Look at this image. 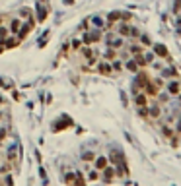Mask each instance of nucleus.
<instances>
[{"instance_id":"f704fd0d","label":"nucleus","mask_w":181,"mask_h":186,"mask_svg":"<svg viewBox=\"0 0 181 186\" xmlns=\"http://www.w3.org/2000/svg\"><path fill=\"white\" fill-rule=\"evenodd\" d=\"M0 103H2V97H0Z\"/></svg>"},{"instance_id":"20e7f679","label":"nucleus","mask_w":181,"mask_h":186,"mask_svg":"<svg viewBox=\"0 0 181 186\" xmlns=\"http://www.w3.org/2000/svg\"><path fill=\"white\" fill-rule=\"evenodd\" d=\"M152 49H154V54L160 58H169V52L168 49H166V45H162V43H152Z\"/></svg>"},{"instance_id":"393cba45","label":"nucleus","mask_w":181,"mask_h":186,"mask_svg":"<svg viewBox=\"0 0 181 186\" xmlns=\"http://www.w3.org/2000/svg\"><path fill=\"white\" fill-rule=\"evenodd\" d=\"M47 18V10L45 8H39V21H43Z\"/></svg>"},{"instance_id":"473e14b6","label":"nucleus","mask_w":181,"mask_h":186,"mask_svg":"<svg viewBox=\"0 0 181 186\" xmlns=\"http://www.w3.org/2000/svg\"><path fill=\"white\" fill-rule=\"evenodd\" d=\"M177 25H179V29H181V18H177Z\"/></svg>"},{"instance_id":"dca6fc26","label":"nucleus","mask_w":181,"mask_h":186,"mask_svg":"<svg viewBox=\"0 0 181 186\" xmlns=\"http://www.w3.org/2000/svg\"><path fill=\"white\" fill-rule=\"evenodd\" d=\"M19 25H21V19H12V21H10V29H8V31H12V33H18V29H19Z\"/></svg>"},{"instance_id":"f03ea898","label":"nucleus","mask_w":181,"mask_h":186,"mask_svg":"<svg viewBox=\"0 0 181 186\" xmlns=\"http://www.w3.org/2000/svg\"><path fill=\"white\" fill-rule=\"evenodd\" d=\"M119 33H121V37H138L140 33H138V29L132 25H129V23H123V25H119Z\"/></svg>"},{"instance_id":"a211bd4d","label":"nucleus","mask_w":181,"mask_h":186,"mask_svg":"<svg viewBox=\"0 0 181 186\" xmlns=\"http://www.w3.org/2000/svg\"><path fill=\"white\" fill-rule=\"evenodd\" d=\"M90 19H92V23H94V25H96L97 29H101V27L105 25V21H103L101 18H99V16H94V18H90Z\"/></svg>"},{"instance_id":"6ab92c4d","label":"nucleus","mask_w":181,"mask_h":186,"mask_svg":"<svg viewBox=\"0 0 181 186\" xmlns=\"http://www.w3.org/2000/svg\"><path fill=\"white\" fill-rule=\"evenodd\" d=\"M138 39H140V45L142 47H152V41H150L148 35H138Z\"/></svg>"},{"instance_id":"1a4fd4ad","label":"nucleus","mask_w":181,"mask_h":186,"mask_svg":"<svg viewBox=\"0 0 181 186\" xmlns=\"http://www.w3.org/2000/svg\"><path fill=\"white\" fill-rule=\"evenodd\" d=\"M31 27H33V21H29V23H26V25L21 27V29H18V39H19V41H21V39L26 37L27 33L31 31Z\"/></svg>"},{"instance_id":"4468645a","label":"nucleus","mask_w":181,"mask_h":186,"mask_svg":"<svg viewBox=\"0 0 181 186\" xmlns=\"http://www.w3.org/2000/svg\"><path fill=\"white\" fill-rule=\"evenodd\" d=\"M129 51H130V54L135 56V54H142L144 52V47L142 45H129Z\"/></svg>"},{"instance_id":"9b49d317","label":"nucleus","mask_w":181,"mask_h":186,"mask_svg":"<svg viewBox=\"0 0 181 186\" xmlns=\"http://www.w3.org/2000/svg\"><path fill=\"white\" fill-rule=\"evenodd\" d=\"M109 64H111V70H113V72H123V62H121V60L113 58Z\"/></svg>"},{"instance_id":"a878e982","label":"nucleus","mask_w":181,"mask_h":186,"mask_svg":"<svg viewBox=\"0 0 181 186\" xmlns=\"http://www.w3.org/2000/svg\"><path fill=\"white\" fill-rule=\"evenodd\" d=\"M162 132H164V136H171V134H173L169 126H164V128H162Z\"/></svg>"},{"instance_id":"f257e3e1","label":"nucleus","mask_w":181,"mask_h":186,"mask_svg":"<svg viewBox=\"0 0 181 186\" xmlns=\"http://www.w3.org/2000/svg\"><path fill=\"white\" fill-rule=\"evenodd\" d=\"M82 41H84L86 45H92V43H99L101 41V31L96 29V31H86L82 35Z\"/></svg>"},{"instance_id":"412c9836","label":"nucleus","mask_w":181,"mask_h":186,"mask_svg":"<svg viewBox=\"0 0 181 186\" xmlns=\"http://www.w3.org/2000/svg\"><path fill=\"white\" fill-rule=\"evenodd\" d=\"M19 18L31 19V10H29V8H21V10H19Z\"/></svg>"},{"instance_id":"72a5a7b5","label":"nucleus","mask_w":181,"mask_h":186,"mask_svg":"<svg viewBox=\"0 0 181 186\" xmlns=\"http://www.w3.org/2000/svg\"><path fill=\"white\" fill-rule=\"evenodd\" d=\"M2 21H4V18H2V16H0V25H2Z\"/></svg>"},{"instance_id":"c85d7f7f","label":"nucleus","mask_w":181,"mask_h":186,"mask_svg":"<svg viewBox=\"0 0 181 186\" xmlns=\"http://www.w3.org/2000/svg\"><path fill=\"white\" fill-rule=\"evenodd\" d=\"M72 47H74V49H80V47H82V43H80V41H78V39H76V41L72 43Z\"/></svg>"},{"instance_id":"aec40b11","label":"nucleus","mask_w":181,"mask_h":186,"mask_svg":"<svg viewBox=\"0 0 181 186\" xmlns=\"http://www.w3.org/2000/svg\"><path fill=\"white\" fill-rule=\"evenodd\" d=\"M135 62L138 64V68H140V66H146V60H144V52H142V54H135Z\"/></svg>"},{"instance_id":"cd10ccee","label":"nucleus","mask_w":181,"mask_h":186,"mask_svg":"<svg viewBox=\"0 0 181 186\" xmlns=\"http://www.w3.org/2000/svg\"><path fill=\"white\" fill-rule=\"evenodd\" d=\"M84 159L86 161H92V159H94V153H84Z\"/></svg>"},{"instance_id":"7ed1b4c3","label":"nucleus","mask_w":181,"mask_h":186,"mask_svg":"<svg viewBox=\"0 0 181 186\" xmlns=\"http://www.w3.org/2000/svg\"><path fill=\"white\" fill-rule=\"evenodd\" d=\"M168 93H169V95H173V97H177L181 93V82H179V80L171 78V80L168 82Z\"/></svg>"},{"instance_id":"2eb2a0df","label":"nucleus","mask_w":181,"mask_h":186,"mask_svg":"<svg viewBox=\"0 0 181 186\" xmlns=\"http://www.w3.org/2000/svg\"><path fill=\"white\" fill-rule=\"evenodd\" d=\"M103 58H105V60H107V62H111L113 58H117V51H115V49H111V47H109V49H107V52H103Z\"/></svg>"},{"instance_id":"7c9ffc66","label":"nucleus","mask_w":181,"mask_h":186,"mask_svg":"<svg viewBox=\"0 0 181 186\" xmlns=\"http://www.w3.org/2000/svg\"><path fill=\"white\" fill-rule=\"evenodd\" d=\"M177 132H181V120L177 122Z\"/></svg>"},{"instance_id":"9d476101","label":"nucleus","mask_w":181,"mask_h":186,"mask_svg":"<svg viewBox=\"0 0 181 186\" xmlns=\"http://www.w3.org/2000/svg\"><path fill=\"white\" fill-rule=\"evenodd\" d=\"M123 68H127V70L132 72V74H136V72L140 70V68H138V64L135 62V58H132V60H127V62H123Z\"/></svg>"},{"instance_id":"2f4dec72","label":"nucleus","mask_w":181,"mask_h":186,"mask_svg":"<svg viewBox=\"0 0 181 186\" xmlns=\"http://www.w3.org/2000/svg\"><path fill=\"white\" fill-rule=\"evenodd\" d=\"M72 2H74V0H64V4H68V6H70Z\"/></svg>"},{"instance_id":"423d86ee","label":"nucleus","mask_w":181,"mask_h":186,"mask_svg":"<svg viewBox=\"0 0 181 186\" xmlns=\"http://www.w3.org/2000/svg\"><path fill=\"white\" fill-rule=\"evenodd\" d=\"M97 72H99L101 76H111V74H113L111 64L107 62V60H103V62H99V64H97Z\"/></svg>"},{"instance_id":"6e6552de","label":"nucleus","mask_w":181,"mask_h":186,"mask_svg":"<svg viewBox=\"0 0 181 186\" xmlns=\"http://www.w3.org/2000/svg\"><path fill=\"white\" fill-rule=\"evenodd\" d=\"M135 105L136 107H144V105H148V95L144 93V91H138L135 95Z\"/></svg>"},{"instance_id":"5701e85b","label":"nucleus","mask_w":181,"mask_h":186,"mask_svg":"<svg viewBox=\"0 0 181 186\" xmlns=\"http://www.w3.org/2000/svg\"><path fill=\"white\" fill-rule=\"evenodd\" d=\"M105 165H107V159H105V157H99V159L96 161V167L97 169H105Z\"/></svg>"},{"instance_id":"ddd939ff","label":"nucleus","mask_w":181,"mask_h":186,"mask_svg":"<svg viewBox=\"0 0 181 186\" xmlns=\"http://www.w3.org/2000/svg\"><path fill=\"white\" fill-rule=\"evenodd\" d=\"M121 14H123V12H109V14H107V21H109V23L119 21V19H121Z\"/></svg>"},{"instance_id":"f8f14e48","label":"nucleus","mask_w":181,"mask_h":186,"mask_svg":"<svg viewBox=\"0 0 181 186\" xmlns=\"http://www.w3.org/2000/svg\"><path fill=\"white\" fill-rule=\"evenodd\" d=\"M80 52H82V56H84V58H92L94 54H97V51L94 52L90 47H80Z\"/></svg>"},{"instance_id":"39448f33","label":"nucleus","mask_w":181,"mask_h":186,"mask_svg":"<svg viewBox=\"0 0 181 186\" xmlns=\"http://www.w3.org/2000/svg\"><path fill=\"white\" fill-rule=\"evenodd\" d=\"M150 82V78L144 74V72H136V80H135V87H138V89H144V85Z\"/></svg>"},{"instance_id":"f3484780","label":"nucleus","mask_w":181,"mask_h":186,"mask_svg":"<svg viewBox=\"0 0 181 186\" xmlns=\"http://www.w3.org/2000/svg\"><path fill=\"white\" fill-rule=\"evenodd\" d=\"M148 115L152 116V118H158V116L162 115V109H160L158 105H154V107H150V109H148Z\"/></svg>"},{"instance_id":"c9c22d12","label":"nucleus","mask_w":181,"mask_h":186,"mask_svg":"<svg viewBox=\"0 0 181 186\" xmlns=\"http://www.w3.org/2000/svg\"><path fill=\"white\" fill-rule=\"evenodd\" d=\"M0 116H2V113H0Z\"/></svg>"},{"instance_id":"0eeeda50","label":"nucleus","mask_w":181,"mask_h":186,"mask_svg":"<svg viewBox=\"0 0 181 186\" xmlns=\"http://www.w3.org/2000/svg\"><path fill=\"white\" fill-rule=\"evenodd\" d=\"M144 93H146V95H152V97H156L158 95V93H160V87H158V85L154 84V82H148V84L144 85Z\"/></svg>"},{"instance_id":"4be33fe9","label":"nucleus","mask_w":181,"mask_h":186,"mask_svg":"<svg viewBox=\"0 0 181 186\" xmlns=\"http://www.w3.org/2000/svg\"><path fill=\"white\" fill-rule=\"evenodd\" d=\"M10 35V31H8V27H4V25H0V43L4 41V39Z\"/></svg>"},{"instance_id":"b1692460","label":"nucleus","mask_w":181,"mask_h":186,"mask_svg":"<svg viewBox=\"0 0 181 186\" xmlns=\"http://www.w3.org/2000/svg\"><path fill=\"white\" fill-rule=\"evenodd\" d=\"M138 115L140 116H148V107L144 105V107H138Z\"/></svg>"},{"instance_id":"bb28decb","label":"nucleus","mask_w":181,"mask_h":186,"mask_svg":"<svg viewBox=\"0 0 181 186\" xmlns=\"http://www.w3.org/2000/svg\"><path fill=\"white\" fill-rule=\"evenodd\" d=\"M175 12L181 14V0H177V2H175Z\"/></svg>"},{"instance_id":"c756f323","label":"nucleus","mask_w":181,"mask_h":186,"mask_svg":"<svg viewBox=\"0 0 181 186\" xmlns=\"http://www.w3.org/2000/svg\"><path fill=\"white\" fill-rule=\"evenodd\" d=\"M4 138H6V130H0V141L4 140Z\"/></svg>"}]
</instances>
